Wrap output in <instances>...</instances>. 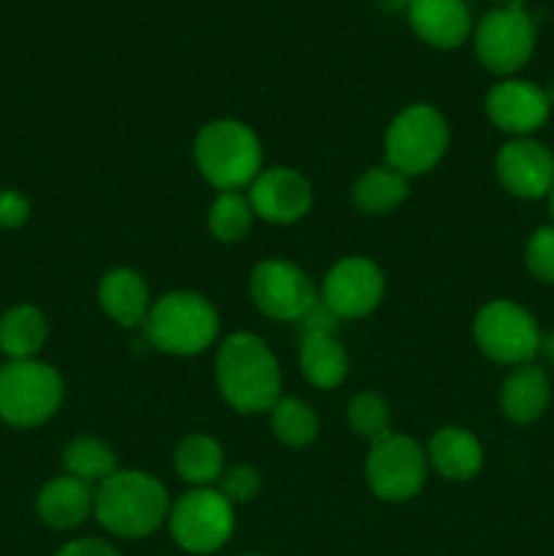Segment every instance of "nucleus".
<instances>
[{
  "instance_id": "f257e3e1",
  "label": "nucleus",
  "mask_w": 554,
  "mask_h": 556,
  "mask_svg": "<svg viewBox=\"0 0 554 556\" xmlns=\"http://www.w3.org/2000/svg\"><path fill=\"white\" fill-rule=\"evenodd\" d=\"M217 389L237 413H269L280 400V367L261 337L239 331L217 351Z\"/></svg>"
},
{
  "instance_id": "f03ea898",
  "label": "nucleus",
  "mask_w": 554,
  "mask_h": 556,
  "mask_svg": "<svg viewBox=\"0 0 554 556\" xmlns=\"http://www.w3.org/2000/svg\"><path fill=\"white\" fill-rule=\"evenodd\" d=\"M92 514L112 535L144 538L166 521L168 494L150 472L117 470L98 483Z\"/></svg>"
},
{
  "instance_id": "7ed1b4c3",
  "label": "nucleus",
  "mask_w": 554,
  "mask_h": 556,
  "mask_svg": "<svg viewBox=\"0 0 554 556\" xmlns=\"http://www.w3.org/2000/svg\"><path fill=\"white\" fill-rule=\"evenodd\" d=\"M196 166L210 185L228 193L253 185L261 174V141L239 119H215L196 136Z\"/></svg>"
},
{
  "instance_id": "20e7f679",
  "label": "nucleus",
  "mask_w": 554,
  "mask_h": 556,
  "mask_svg": "<svg viewBox=\"0 0 554 556\" xmlns=\"http://www.w3.org/2000/svg\"><path fill=\"white\" fill-rule=\"evenodd\" d=\"M217 313L204 296L174 291L158 299L144 320L152 348L172 356H196L206 351L217 337Z\"/></svg>"
},
{
  "instance_id": "39448f33",
  "label": "nucleus",
  "mask_w": 554,
  "mask_h": 556,
  "mask_svg": "<svg viewBox=\"0 0 554 556\" xmlns=\"http://www.w3.org/2000/svg\"><path fill=\"white\" fill-rule=\"evenodd\" d=\"M63 402V378L36 358H11L0 367V418L30 429L49 421Z\"/></svg>"
},
{
  "instance_id": "423d86ee",
  "label": "nucleus",
  "mask_w": 554,
  "mask_h": 556,
  "mask_svg": "<svg viewBox=\"0 0 554 556\" xmlns=\"http://www.w3.org/2000/svg\"><path fill=\"white\" fill-rule=\"evenodd\" d=\"M449 147L443 114L427 103H413L391 119L386 130V166L405 177L432 172Z\"/></svg>"
},
{
  "instance_id": "0eeeda50",
  "label": "nucleus",
  "mask_w": 554,
  "mask_h": 556,
  "mask_svg": "<svg viewBox=\"0 0 554 556\" xmlns=\"http://www.w3.org/2000/svg\"><path fill=\"white\" fill-rule=\"evenodd\" d=\"M473 337L492 362L514 364V367L530 364L541 345L536 318L508 299H494L478 309Z\"/></svg>"
},
{
  "instance_id": "6e6552de",
  "label": "nucleus",
  "mask_w": 554,
  "mask_h": 556,
  "mask_svg": "<svg viewBox=\"0 0 554 556\" xmlns=\"http://www.w3.org/2000/svg\"><path fill=\"white\" fill-rule=\"evenodd\" d=\"M168 527L179 548L190 554H212L226 546L234 532V505L221 489H193L174 503Z\"/></svg>"
},
{
  "instance_id": "1a4fd4ad",
  "label": "nucleus",
  "mask_w": 554,
  "mask_h": 556,
  "mask_svg": "<svg viewBox=\"0 0 554 556\" xmlns=\"http://www.w3.org/2000/svg\"><path fill=\"white\" fill-rule=\"evenodd\" d=\"M367 481L386 503L416 497L427 481V454L416 440L389 432L373 443L367 456Z\"/></svg>"
},
{
  "instance_id": "9d476101",
  "label": "nucleus",
  "mask_w": 554,
  "mask_h": 556,
  "mask_svg": "<svg viewBox=\"0 0 554 556\" xmlns=\"http://www.w3.org/2000/svg\"><path fill=\"white\" fill-rule=\"evenodd\" d=\"M536 49V22L525 5L489 11L476 27V54L492 74H514Z\"/></svg>"
},
{
  "instance_id": "9b49d317",
  "label": "nucleus",
  "mask_w": 554,
  "mask_h": 556,
  "mask_svg": "<svg viewBox=\"0 0 554 556\" xmlns=\"http://www.w3.org/2000/svg\"><path fill=\"white\" fill-rule=\"evenodd\" d=\"M250 299L266 318L299 324L304 313L318 302V291L307 271L299 269L297 264L269 258L250 271Z\"/></svg>"
},
{
  "instance_id": "f8f14e48",
  "label": "nucleus",
  "mask_w": 554,
  "mask_h": 556,
  "mask_svg": "<svg viewBox=\"0 0 554 556\" xmlns=\"http://www.w3.org/2000/svg\"><path fill=\"white\" fill-rule=\"evenodd\" d=\"M386 291L383 271L362 255H351L331 266L324 280V302L337 318H362L380 304Z\"/></svg>"
},
{
  "instance_id": "ddd939ff",
  "label": "nucleus",
  "mask_w": 554,
  "mask_h": 556,
  "mask_svg": "<svg viewBox=\"0 0 554 556\" xmlns=\"http://www.w3.org/2000/svg\"><path fill=\"white\" fill-rule=\"evenodd\" d=\"M494 168L503 188L516 199H543L554 188V155L527 136L503 144Z\"/></svg>"
},
{
  "instance_id": "4468645a",
  "label": "nucleus",
  "mask_w": 554,
  "mask_h": 556,
  "mask_svg": "<svg viewBox=\"0 0 554 556\" xmlns=\"http://www.w3.org/2000/svg\"><path fill=\"white\" fill-rule=\"evenodd\" d=\"M250 206L266 223L288 226L302 220L313 206V188L299 172L288 166L261 172L250 185Z\"/></svg>"
},
{
  "instance_id": "2eb2a0df",
  "label": "nucleus",
  "mask_w": 554,
  "mask_h": 556,
  "mask_svg": "<svg viewBox=\"0 0 554 556\" xmlns=\"http://www.w3.org/2000/svg\"><path fill=\"white\" fill-rule=\"evenodd\" d=\"M552 109V98L538 85L525 79H505L487 96V114L500 130L516 139L541 128Z\"/></svg>"
},
{
  "instance_id": "dca6fc26",
  "label": "nucleus",
  "mask_w": 554,
  "mask_h": 556,
  "mask_svg": "<svg viewBox=\"0 0 554 556\" xmlns=\"http://www.w3.org/2000/svg\"><path fill=\"white\" fill-rule=\"evenodd\" d=\"M407 22L421 41L438 49L462 47L473 27L465 0H413Z\"/></svg>"
},
{
  "instance_id": "f3484780",
  "label": "nucleus",
  "mask_w": 554,
  "mask_h": 556,
  "mask_svg": "<svg viewBox=\"0 0 554 556\" xmlns=\"http://www.w3.org/2000/svg\"><path fill=\"white\" fill-rule=\"evenodd\" d=\"M92 503L96 494L90 492V483L74 476H60L38 492L36 510L43 525L52 530H74L90 516Z\"/></svg>"
},
{
  "instance_id": "a211bd4d",
  "label": "nucleus",
  "mask_w": 554,
  "mask_h": 556,
  "mask_svg": "<svg viewBox=\"0 0 554 556\" xmlns=\"http://www.w3.org/2000/svg\"><path fill=\"white\" fill-rule=\"evenodd\" d=\"M429 462L449 481H470L481 470L483 448L467 429L443 427L429 440Z\"/></svg>"
},
{
  "instance_id": "6ab92c4d",
  "label": "nucleus",
  "mask_w": 554,
  "mask_h": 556,
  "mask_svg": "<svg viewBox=\"0 0 554 556\" xmlns=\"http://www.w3.org/2000/svg\"><path fill=\"white\" fill-rule=\"evenodd\" d=\"M98 302L106 309L109 318L125 329L144 324L150 313V291L144 280L130 269L109 271L98 286Z\"/></svg>"
},
{
  "instance_id": "aec40b11",
  "label": "nucleus",
  "mask_w": 554,
  "mask_h": 556,
  "mask_svg": "<svg viewBox=\"0 0 554 556\" xmlns=\"http://www.w3.org/2000/svg\"><path fill=\"white\" fill-rule=\"evenodd\" d=\"M549 396H552V389H549L546 372L536 364H521L503 383L500 405L514 424H532L546 413Z\"/></svg>"
},
{
  "instance_id": "412c9836",
  "label": "nucleus",
  "mask_w": 554,
  "mask_h": 556,
  "mask_svg": "<svg viewBox=\"0 0 554 556\" xmlns=\"http://www.w3.org/2000/svg\"><path fill=\"white\" fill-rule=\"evenodd\" d=\"M47 318L33 304H16L0 318V351L11 358H33L47 342Z\"/></svg>"
},
{
  "instance_id": "4be33fe9",
  "label": "nucleus",
  "mask_w": 554,
  "mask_h": 556,
  "mask_svg": "<svg viewBox=\"0 0 554 556\" xmlns=\"http://www.w3.org/2000/svg\"><path fill=\"white\" fill-rule=\"evenodd\" d=\"M299 364L304 378L318 389H337L348 375V353L331 334L302 337Z\"/></svg>"
},
{
  "instance_id": "5701e85b",
  "label": "nucleus",
  "mask_w": 554,
  "mask_h": 556,
  "mask_svg": "<svg viewBox=\"0 0 554 556\" xmlns=\"http://www.w3.org/2000/svg\"><path fill=\"white\" fill-rule=\"evenodd\" d=\"M407 199V177L391 166H375L353 185V204L367 215H383Z\"/></svg>"
},
{
  "instance_id": "b1692460",
  "label": "nucleus",
  "mask_w": 554,
  "mask_h": 556,
  "mask_svg": "<svg viewBox=\"0 0 554 556\" xmlns=\"http://www.w3.org/2000/svg\"><path fill=\"white\" fill-rule=\"evenodd\" d=\"M174 465L182 481L196 489H206L223 476V448L210 434H188L177 445Z\"/></svg>"
},
{
  "instance_id": "393cba45",
  "label": "nucleus",
  "mask_w": 554,
  "mask_h": 556,
  "mask_svg": "<svg viewBox=\"0 0 554 556\" xmlns=\"http://www.w3.org/2000/svg\"><path fill=\"white\" fill-rule=\"evenodd\" d=\"M68 476L79 478L85 483L106 481L112 472H117V456L106 443L92 438H76L63 454Z\"/></svg>"
},
{
  "instance_id": "a878e982",
  "label": "nucleus",
  "mask_w": 554,
  "mask_h": 556,
  "mask_svg": "<svg viewBox=\"0 0 554 556\" xmlns=\"http://www.w3.org/2000/svg\"><path fill=\"white\" fill-rule=\"evenodd\" d=\"M272 429L280 443L291 445V448H304L318 438V416L313 407L302 400H277L275 407L269 410Z\"/></svg>"
},
{
  "instance_id": "bb28decb",
  "label": "nucleus",
  "mask_w": 554,
  "mask_h": 556,
  "mask_svg": "<svg viewBox=\"0 0 554 556\" xmlns=\"http://www.w3.org/2000/svg\"><path fill=\"white\" fill-rule=\"evenodd\" d=\"M253 206L250 199H244L237 190H228L215 199V204L210 206V231L212 237L221 239V242H239V239L248 237L250 226H253Z\"/></svg>"
},
{
  "instance_id": "cd10ccee",
  "label": "nucleus",
  "mask_w": 554,
  "mask_h": 556,
  "mask_svg": "<svg viewBox=\"0 0 554 556\" xmlns=\"http://www.w3.org/2000/svg\"><path fill=\"white\" fill-rule=\"evenodd\" d=\"M348 421H351V429L358 434V438L367 440H380L391 432V413L389 405L380 400L378 394H356L348 405Z\"/></svg>"
},
{
  "instance_id": "c85d7f7f",
  "label": "nucleus",
  "mask_w": 554,
  "mask_h": 556,
  "mask_svg": "<svg viewBox=\"0 0 554 556\" xmlns=\"http://www.w3.org/2000/svg\"><path fill=\"white\" fill-rule=\"evenodd\" d=\"M527 269L536 280L554 282V226L538 228L527 242Z\"/></svg>"
},
{
  "instance_id": "c756f323",
  "label": "nucleus",
  "mask_w": 554,
  "mask_h": 556,
  "mask_svg": "<svg viewBox=\"0 0 554 556\" xmlns=\"http://www.w3.org/2000/svg\"><path fill=\"white\" fill-rule=\"evenodd\" d=\"M261 492V476L255 467L237 465L228 472H223L221 494L228 500V503H250L255 494Z\"/></svg>"
},
{
  "instance_id": "7c9ffc66",
  "label": "nucleus",
  "mask_w": 554,
  "mask_h": 556,
  "mask_svg": "<svg viewBox=\"0 0 554 556\" xmlns=\"http://www.w3.org/2000/svg\"><path fill=\"white\" fill-rule=\"evenodd\" d=\"M337 315L331 313L329 307H326L324 299L318 296V302L313 304V307L304 313V318L299 320V331H302V337H315V334H335L337 329Z\"/></svg>"
},
{
  "instance_id": "2f4dec72",
  "label": "nucleus",
  "mask_w": 554,
  "mask_h": 556,
  "mask_svg": "<svg viewBox=\"0 0 554 556\" xmlns=\"http://www.w3.org/2000/svg\"><path fill=\"white\" fill-rule=\"evenodd\" d=\"M30 215V204L20 190H0V228H20Z\"/></svg>"
},
{
  "instance_id": "473e14b6",
  "label": "nucleus",
  "mask_w": 554,
  "mask_h": 556,
  "mask_svg": "<svg viewBox=\"0 0 554 556\" xmlns=\"http://www.w3.org/2000/svg\"><path fill=\"white\" fill-rule=\"evenodd\" d=\"M58 556H119L117 548L98 538H81V541H71L60 548Z\"/></svg>"
},
{
  "instance_id": "72a5a7b5",
  "label": "nucleus",
  "mask_w": 554,
  "mask_h": 556,
  "mask_svg": "<svg viewBox=\"0 0 554 556\" xmlns=\"http://www.w3.org/2000/svg\"><path fill=\"white\" fill-rule=\"evenodd\" d=\"M538 353H541V356L546 358L549 364H554V331H549V334H541V345H538Z\"/></svg>"
},
{
  "instance_id": "f704fd0d",
  "label": "nucleus",
  "mask_w": 554,
  "mask_h": 556,
  "mask_svg": "<svg viewBox=\"0 0 554 556\" xmlns=\"http://www.w3.org/2000/svg\"><path fill=\"white\" fill-rule=\"evenodd\" d=\"M386 11H407L413 5V0H378Z\"/></svg>"
},
{
  "instance_id": "c9c22d12",
  "label": "nucleus",
  "mask_w": 554,
  "mask_h": 556,
  "mask_svg": "<svg viewBox=\"0 0 554 556\" xmlns=\"http://www.w3.org/2000/svg\"><path fill=\"white\" fill-rule=\"evenodd\" d=\"M498 3H505V5H525V0H498Z\"/></svg>"
},
{
  "instance_id": "e433bc0d",
  "label": "nucleus",
  "mask_w": 554,
  "mask_h": 556,
  "mask_svg": "<svg viewBox=\"0 0 554 556\" xmlns=\"http://www.w3.org/2000/svg\"><path fill=\"white\" fill-rule=\"evenodd\" d=\"M549 199H552V217H554V188H552V193H549Z\"/></svg>"
},
{
  "instance_id": "4c0bfd02",
  "label": "nucleus",
  "mask_w": 554,
  "mask_h": 556,
  "mask_svg": "<svg viewBox=\"0 0 554 556\" xmlns=\"http://www.w3.org/2000/svg\"><path fill=\"white\" fill-rule=\"evenodd\" d=\"M242 556H259V554H242Z\"/></svg>"
}]
</instances>
